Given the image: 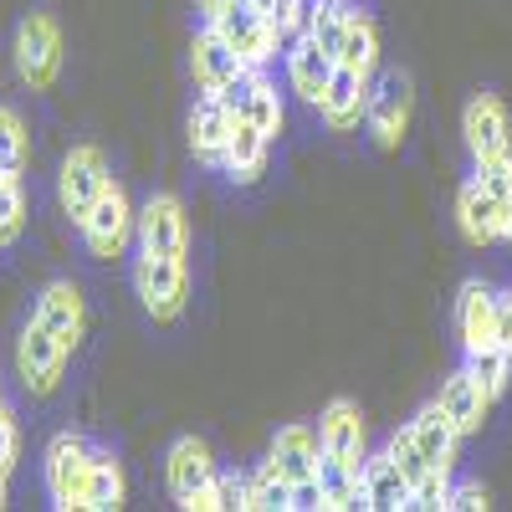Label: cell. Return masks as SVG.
<instances>
[{
  "mask_svg": "<svg viewBox=\"0 0 512 512\" xmlns=\"http://www.w3.org/2000/svg\"><path fill=\"white\" fill-rule=\"evenodd\" d=\"M246 118L256 123V128H262V134L267 139H277L282 134V98H277V88H272V82L262 77V72H256V93H251V108H246Z\"/></svg>",
  "mask_w": 512,
  "mask_h": 512,
  "instance_id": "33",
  "label": "cell"
},
{
  "mask_svg": "<svg viewBox=\"0 0 512 512\" xmlns=\"http://www.w3.org/2000/svg\"><path fill=\"white\" fill-rule=\"evenodd\" d=\"M477 180H482V190H487V195H492V205H497L502 241H512V154L477 159Z\"/></svg>",
  "mask_w": 512,
  "mask_h": 512,
  "instance_id": "27",
  "label": "cell"
},
{
  "mask_svg": "<svg viewBox=\"0 0 512 512\" xmlns=\"http://www.w3.org/2000/svg\"><path fill=\"white\" fill-rule=\"evenodd\" d=\"M0 246H6V231H0Z\"/></svg>",
  "mask_w": 512,
  "mask_h": 512,
  "instance_id": "46",
  "label": "cell"
},
{
  "mask_svg": "<svg viewBox=\"0 0 512 512\" xmlns=\"http://www.w3.org/2000/svg\"><path fill=\"white\" fill-rule=\"evenodd\" d=\"M333 67H338V57L318 47V36H292V47H287V77H292V93L297 98H308L318 108Z\"/></svg>",
  "mask_w": 512,
  "mask_h": 512,
  "instance_id": "17",
  "label": "cell"
},
{
  "mask_svg": "<svg viewBox=\"0 0 512 512\" xmlns=\"http://www.w3.org/2000/svg\"><path fill=\"white\" fill-rule=\"evenodd\" d=\"M41 328H52L67 349L82 344V333H88V303H82L77 282H47L36 297V313H31Z\"/></svg>",
  "mask_w": 512,
  "mask_h": 512,
  "instance_id": "12",
  "label": "cell"
},
{
  "mask_svg": "<svg viewBox=\"0 0 512 512\" xmlns=\"http://www.w3.org/2000/svg\"><path fill=\"white\" fill-rule=\"evenodd\" d=\"M210 477H216V456H210L205 441L195 436H180L175 446H169V497H175L180 507L210 487Z\"/></svg>",
  "mask_w": 512,
  "mask_h": 512,
  "instance_id": "16",
  "label": "cell"
},
{
  "mask_svg": "<svg viewBox=\"0 0 512 512\" xmlns=\"http://www.w3.org/2000/svg\"><path fill=\"white\" fill-rule=\"evenodd\" d=\"M318 446L338 461H364V415L354 400H328V410L318 415Z\"/></svg>",
  "mask_w": 512,
  "mask_h": 512,
  "instance_id": "15",
  "label": "cell"
},
{
  "mask_svg": "<svg viewBox=\"0 0 512 512\" xmlns=\"http://www.w3.org/2000/svg\"><path fill=\"white\" fill-rule=\"evenodd\" d=\"M267 154H272V139H267L251 118H236L231 144H226V154H221L226 175H231L236 185H256V180H262V169H267Z\"/></svg>",
  "mask_w": 512,
  "mask_h": 512,
  "instance_id": "20",
  "label": "cell"
},
{
  "mask_svg": "<svg viewBox=\"0 0 512 512\" xmlns=\"http://www.w3.org/2000/svg\"><path fill=\"white\" fill-rule=\"evenodd\" d=\"M190 67H195V82H200V93H221L231 77H241V72H251V62L231 47V41L216 31V26H200V36H195V47H190Z\"/></svg>",
  "mask_w": 512,
  "mask_h": 512,
  "instance_id": "11",
  "label": "cell"
},
{
  "mask_svg": "<svg viewBox=\"0 0 512 512\" xmlns=\"http://www.w3.org/2000/svg\"><path fill=\"white\" fill-rule=\"evenodd\" d=\"M0 169L21 175L26 169V123L16 108H0Z\"/></svg>",
  "mask_w": 512,
  "mask_h": 512,
  "instance_id": "32",
  "label": "cell"
},
{
  "mask_svg": "<svg viewBox=\"0 0 512 512\" xmlns=\"http://www.w3.org/2000/svg\"><path fill=\"white\" fill-rule=\"evenodd\" d=\"M190 246V221H185V205L180 195H149V205L139 210V251L149 256H185Z\"/></svg>",
  "mask_w": 512,
  "mask_h": 512,
  "instance_id": "9",
  "label": "cell"
},
{
  "mask_svg": "<svg viewBox=\"0 0 512 512\" xmlns=\"http://www.w3.org/2000/svg\"><path fill=\"white\" fill-rule=\"evenodd\" d=\"M466 369L477 374V384L487 390V400H497L507 390V379H512V354H502L497 344L492 349H477V354H466Z\"/></svg>",
  "mask_w": 512,
  "mask_h": 512,
  "instance_id": "30",
  "label": "cell"
},
{
  "mask_svg": "<svg viewBox=\"0 0 512 512\" xmlns=\"http://www.w3.org/2000/svg\"><path fill=\"white\" fill-rule=\"evenodd\" d=\"M410 497H415V482L395 466L390 451H384V456H364V466H359V507H369V512H400V507H410Z\"/></svg>",
  "mask_w": 512,
  "mask_h": 512,
  "instance_id": "13",
  "label": "cell"
},
{
  "mask_svg": "<svg viewBox=\"0 0 512 512\" xmlns=\"http://www.w3.org/2000/svg\"><path fill=\"white\" fill-rule=\"evenodd\" d=\"M185 512H246V477L241 472H216L205 492L185 502Z\"/></svg>",
  "mask_w": 512,
  "mask_h": 512,
  "instance_id": "28",
  "label": "cell"
},
{
  "mask_svg": "<svg viewBox=\"0 0 512 512\" xmlns=\"http://www.w3.org/2000/svg\"><path fill=\"white\" fill-rule=\"evenodd\" d=\"M6 477H11V472H6V466H0V507H6Z\"/></svg>",
  "mask_w": 512,
  "mask_h": 512,
  "instance_id": "42",
  "label": "cell"
},
{
  "mask_svg": "<svg viewBox=\"0 0 512 512\" xmlns=\"http://www.w3.org/2000/svg\"><path fill=\"white\" fill-rule=\"evenodd\" d=\"M200 6H205V11H221V6H231V0H200Z\"/></svg>",
  "mask_w": 512,
  "mask_h": 512,
  "instance_id": "43",
  "label": "cell"
},
{
  "mask_svg": "<svg viewBox=\"0 0 512 512\" xmlns=\"http://www.w3.org/2000/svg\"><path fill=\"white\" fill-rule=\"evenodd\" d=\"M456 333H461V349L477 354L497 344V328H492V287L482 282H466L456 297Z\"/></svg>",
  "mask_w": 512,
  "mask_h": 512,
  "instance_id": "22",
  "label": "cell"
},
{
  "mask_svg": "<svg viewBox=\"0 0 512 512\" xmlns=\"http://www.w3.org/2000/svg\"><path fill=\"white\" fill-rule=\"evenodd\" d=\"M26 226V190H21V175L0 185V231H6V241H16Z\"/></svg>",
  "mask_w": 512,
  "mask_h": 512,
  "instance_id": "35",
  "label": "cell"
},
{
  "mask_svg": "<svg viewBox=\"0 0 512 512\" xmlns=\"http://www.w3.org/2000/svg\"><path fill=\"white\" fill-rule=\"evenodd\" d=\"M492 328H497V349L512 354V292H492Z\"/></svg>",
  "mask_w": 512,
  "mask_h": 512,
  "instance_id": "39",
  "label": "cell"
},
{
  "mask_svg": "<svg viewBox=\"0 0 512 512\" xmlns=\"http://www.w3.org/2000/svg\"><path fill=\"white\" fill-rule=\"evenodd\" d=\"M410 108H415V82H410V72L390 67V72L369 77L364 123H369V134H374L379 149H400L405 128H410Z\"/></svg>",
  "mask_w": 512,
  "mask_h": 512,
  "instance_id": "2",
  "label": "cell"
},
{
  "mask_svg": "<svg viewBox=\"0 0 512 512\" xmlns=\"http://www.w3.org/2000/svg\"><path fill=\"white\" fill-rule=\"evenodd\" d=\"M318 431L313 425H282V431L272 436V451L267 461L277 466V472L287 482H303V477H318Z\"/></svg>",
  "mask_w": 512,
  "mask_h": 512,
  "instance_id": "19",
  "label": "cell"
},
{
  "mask_svg": "<svg viewBox=\"0 0 512 512\" xmlns=\"http://www.w3.org/2000/svg\"><path fill=\"white\" fill-rule=\"evenodd\" d=\"M231 128H236L231 108H226L216 93H205V98L195 103V113H190V149H195V159L221 164V154H226V144H231Z\"/></svg>",
  "mask_w": 512,
  "mask_h": 512,
  "instance_id": "18",
  "label": "cell"
},
{
  "mask_svg": "<svg viewBox=\"0 0 512 512\" xmlns=\"http://www.w3.org/2000/svg\"><path fill=\"white\" fill-rule=\"evenodd\" d=\"M256 6H262V11H267V6H272V0H256Z\"/></svg>",
  "mask_w": 512,
  "mask_h": 512,
  "instance_id": "45",
  "label": "cell"
},
{
  "mask_svg": "<svg viewBox=\"0 0 512 512\" xmlns=\"http://www.w3.org/2000/svg\"><path fill=\"white\" fill-rule=\"evenodd\" d=\"M410 436H415V446H420L425 466H446V472H451L461 431L451 425V415H446L441 405H425V410H420V415L410 420Z\"/></svg>",
  "mask_w": 512,
  "mask_h": 512,
  "instance_id": "24",
  "label": "cell"
},
{
  "mask_svg": "<svg viewBox=\"0 0 512 512\" xmlns=\"http://www.w3.org/2000/svg\"><path fill=\"white\" fill-rule=\"evenodd\" d=\"M123 507V466L113 461V451L93 446L88 461V512H118Z\"/></svg>",
  "mask_w": 512,
  "mask_h": 512,
  "instance_id": "25",
  "label": "cell"
},
{
  "mask_svg": "<svg viewBox=\"0 0 512 512\" xmlns=\"http://www.w3.org/2000/svg\"><path fill=\"white\" fill-rule=\"evenodd\" d=\"M364 108H369V77L359 67L338 62L333 77H328V88H323V98H318V113L328 118V128H354L364 118Z\"/></svg>",
  "mask_w": 512,
  "mask_h": 512,
  "instance_id": "14",
  "label": "cell"
},
{
  "mask_svg": "<svg viewBox=\"0 0 512 512\" xmlns=\"http://www.w3.org/2000/svg\"><path fill=\"white\" fill-rule=\"evenodd\" d=\"M349 21H354V11L344 6V0H323V6H318V21H313L308 36H318V47L338 57V52H344V36H349Z\"/></svg>",
  "mask_w": 512,
  "mask_h": 512,
  "instance_id": "31",
  "label": "cell"
},
{
  "mask_svg": "<svg viewBox=\"0 0 512 512\" xmlns=\"http://www.w3.org/2000/svg\"><path fill=\"white\" fill-rule=\"evenodd\" d=\"M6 180H16V175H6V169H0V185H6Z\"/></svg>",
  "mask_w": 512,
  "mask_h": 512,
  "instance_id": "44",
  "label": "cell"
},
{
  "mask_svg": "<svg viewBox=\"0 0 512 512\" xmlns=\"http://www.w3.org/2000/svg\"><path fill=\"white\" fill-rule=\"evenodd\" d=\"M338 62H344V67H359L364 77H374V62H379V26H374L364 11H354V21H349V36H344V52H338Z\"/></svg>",
  "mask_w": 512,
  "mask_h": 512,
  "instance_id": "29",
  "label": "cell"
},
{
  "mask_svg": "<svg viewBox=\"0 0 512 512\" xmlns=\"http://www.w3.org/2000/svg\"><path fill=\"white\" fill-rule=\"evenodd\" d=\"M16 446H21V431H16V420H11V410L0 405V466H16Z\"/></svg>",
  "mask_w": 512,
  "mask_h": 512,
  "instance_id": "41",
  "label": "cell"
},
{
  "mask_svg": "<svg viewBox=\"0 0 512 512\" xmlns=\"http://www.w3.org/2000/svg\"><path fill=\"white\" fill-rule=\"evenodd\" d=\"M492 502H487V492H482V482H461V487H451V502H446V512H487Z\"/></svg>",
  "mask_w": 512,
  "mask_h": 512,
  "instance_id": "40",
  "label": "cell"
},
{
  "mask_svg": "<svg viewBox=\"0 0 512 512\" xmlns=\"http://www.w3.org/2000/svg\"><path fill=\"white\" fill-rule=\"evenodd\" d=\"M461 134H466V149L472 159H497V154H512V134H507V108L497 93H477L461 113Z\"/></svg>",
  "mask_w": 512,
  "mask_h": 512,
  "instance_id": "10",
  "label": "cell"
},
{
  "mask_svg": "<svg viewBox=\"0 0 512 512\" xmlns=\"http://www.w3.org/2000/svg\"><path fill=\"white\" fill-rule=\"evenodd\" d=\"M384 451L395 456V466H400V472H405L410 482H420L425 472H431V466H425V456H420V446H415V436H410V425H405V431H400L390 446H384Z\"/></svg>",
  "mask_w": 512,
  "mask_h": 512,
  "instance_id": "36",
  "label": "cell"
},
{
  "mask_svg": "<svg viewBox=\"0 0 512 512\" xmlns=\"http://www.w3.org/2000/svg\"><path fill=\"white\" fill-rule=\"evenodd\" d=\"M108 159H103V149L98 144H77V149H67V159H62V175H57V195H62V210L72 221H82L93 210V200L108 190Z\"/></svg>",
  "mask_w": 512,
  "mask_h": 512,
  "instance_id": "8",
  "label": "cell"
},
{
  "mask_svg": "<svg viewBox=\"0 0 512 512\" xmlns=\"http://www.w3.org/2000/svg\"><path fill=\"white\" fill-rule=\"evenodd\" d=\"M246 512H292V482L272 461H262L246 477Z\"/></svg>",
  "mask_w": 512,
  "mask_h": 512,
  "instance_id": "26",
  "label": "cell"
},
{
  "mask_svg": "<svg viewBox=\"0 0 512 512\" xmlns=\"http://www.w3.org/2000/svg\"><path fill=\"white\" fill-rule=\"evenodd\" d=\"M256 72L262 67H251V72H241V77H231L226 88L216 93L226 108H231V118H246V108H251V93H256Z\"/></svg>",
  "mask_w": 512,
  "mask_h": 512,
  "instance_id": "37",
  "label": "cell"
},
{
  "mask_svg": "<svg viewBox=\"0 0 512 512\" xmlns=\"http://www.w3.org/2000/svg\"><path fill=\"white\" fill-rule=\"evenodd\" d=\"M451 472L446 466H431V472H425L420 482H415V497H410V507H420V512H441L446 502H451Z\"/></svg>",
  "mask_w": 512,
  "mask_h": 512,
  "instance_id": "34",
  "label": "cell"
},
{
  "mask_svg": "<svg viewBox=\"0 0 512 512\" xmlns=\"http://www.w3.org/2000/svg\"><path fill=\"white\" fill-rule=\"evenodd\" d=\"M456 226H461V236L472 241V246H492V241H502L497 205H492V195L482 190V180H477V175L456 190Z\"/></svg>",
  "mask_w": 512,
  "mask_h": 512,
  "instance_id": "23",
  "label": "cell"
},
{
  "mask_svg": "<svg viewBox=\"0 0 512 512\" xmlns=\"http://www.w3.org/2000/svg\"><path fill=\"white\" fill-rule=\"evenodd\" d=\"M67 359H72V349L62 344L52 328H41L36 318H31L26 333L16 338V369H21V379H26L31 395H52L57 384H62V374H67Z\"/></svg>",
  "mask_w": 512,
  "mask_h": 512,
  "instance_id": "6",
  "label": "cell"
},
{
  "mask_svg": "<svg viewBox=\"0 0 512 512\" xmlns=\"http://www.w3.org/2000/svg\"><path fill=\"white\" fill-rule=\"evenodd\" d=\"M134 287H139V303H144V313L154 323H175L185 313V297H190L185 256H149V251H139Z\"/></svg>",
  "mask_w": 512,
  "mask_h": 512,
  "instance_id": "1",
  "label": "cell"
},
{
  "mask_svg": "<svg viewBox=\"0 0 512 512\" xmlns=\"http://www.w3.org/2000/svg\"><path fill=\"white\" fill-rule=\"evenodd\" d=\"M88 461H93V441H82L77 431L52 436V446H47V492H52V507L88 512Z\"/></svg>",
  "mask_w": 512,
  "mask_h": 512,
  "instance_id": "4",
  "label": "cell"
},
{
  "mask_svg": "<svg viewBox=\"0 0 512 512\" xmlns=\"http://www.w3.org/2000/svg\"><path fill=\"white\" fill-rule=\"evenodd\" d=\"M210 26H216L231 47L251 62V67H262V62H272V52H277V31H272V21H267V11L256 6V0H231V6H221V11H210Z\"/></svg>",
  "mask_w": 512,
  "mask_h": 512,
  "instance_id": "7",
  "label": "cell"
},
{
  "mask_svg": "<svg viewBox=\"0 0 512 512\" xmlns=\"http://www.w3.org/2000/svg\"><path fill=\"white\" fill-rule=\"evenodd\" d=\"M16 72L31 93H47L62 72V31L47 11H31L16 26Z\"/></svg>",
  "mask_w": 512,
  "mask_h": 512,
  "instance_id": "3",
  "label": "cell"
},
{
  "mask_svg": "<svg viewBox=\"0 0 512 512\" xmlns=\"http://www.w3.org/2000/svg\"><path fill=\"white\" fill-rule=\"evenodd\" d=\"M292 512H328V492H323L318 477L292 482Z\"/></svg>",
  "mask_w": 512,
  "mask_h": 512,
  "instance_id": "38",
  "label": "cell"
},
{
  "mask_svg": "<svg viewBox=\"0 0 512 512\" xmlns=\"http://www.w3.org/2000/svg\"><path fill=\"white\" fill-rule=\"evenodd\" d=\"M446 415H451V425L461 436H472V431H482V420H487V390L477 384V374L472 369H456L446 384H441V400H436Z\"/></svg>",
  "mask_w": 512,
  "mask_h": 512,
  "instance_id": "21",
  "label": "cell"
},
{
  "mask_svg": "<svg viewBox=\"0 0 512 512\" xmlns=\"http://www.w3.org/2000/svg\"><path fill=\"white\" fill-rule=\"evenodd\" d=\"M82 226V241H88L93 256H103V262H113V256H123L128 236L139 231V216H134V205H128V190L118 180H108V190L93 200V210L77 221Z\"/></svg>",
  "mask_w": 512,
  "mask_h": 512,
  "instance_id": "5",
  "label": "cell"
}]
</instances>
